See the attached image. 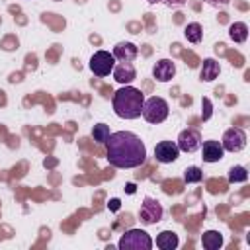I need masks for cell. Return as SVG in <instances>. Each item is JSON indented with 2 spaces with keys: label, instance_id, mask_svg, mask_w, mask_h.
<instances>
[{
  "label": "cell",
  "instance_id": "obj_1",
  "mask_svg": "<svg viewBox=\"0 0 250 250\" xmlns=\"http://www.w3.org/2000/svg\"><path fill=\"white\" fill-rule=\"evenodd\" d=\"M107 160L115 168H137L146 160V146L145 143L129 131L111 133L105 141Z\"/></svg>",
  "mask_w": 250,
  "mask_h": 250
},
{
  "label": "cell",
  "instance_id": "obj_2",
  "mask_svg": "<svg viewBox=\"0 0 250 250\" xmlns=\"http://www.w3.org/2000/svg\"><path fill=\"white\" fill-rule=\"evenodd\" d=\"M145 104V96L141 90L133 86H123L113 94V111L121 119H137L141 117Z\"/></svg>",
  "mask_w": 250,
  "mask_h": 250
},
{
  "label": "cell",
  "instance_id": "obj_3",
  "mask_svg": "<svg viewBox=\"0 0 250 250\" xmlns=\"http://www.w3.org/2000/svg\"><path fill=\"white\" fill-rule=\"evenodd\" d=\"M170 113V107L166 104V100L158 98V96H150L145 100L143 104V111L141 115L148 121V123H162Z\"/></svg>",
  "mask_w": 250,
  "mask_h": 250
},
{
  "label": "cell",
  "instance_id": "obj_4",
  "mask_svg": "<svg viewBox=\"0 0 250 250\" xmlns=\"http://www.w3.org/2000/svg\"><path fill=\"white\" fill-rule=\"evenodd\" d=\"M117 246L121 250H150L152 248V238L141 229H131L119 238Z\"/></svg>",
  "mask_w": 250,
  "mask_h": 250
},
{
  "label": "cell",
  "instance_id": "obj_5",
  "mask_svg": "<svg viewBox=\"0 0 250 250\" xmlns=\"http://www.w3.org/2000/svg\"><path fill=\"white\" fill-rule=\"evenodd\" d=\"M115 66V59L107 51H96L90 59V70L96 76H107Z\"/></svg>",
  "mask_w": 250,
  "mask_h": 250
},
{
  "label": "cell",
  "instance_id": "obj_6",
  "mask_svg": "<svg viewBox=\"0 0 250 250\" xmlns=\"http://www.w3.org/2000/svg\"><path fill=\"white\" fill-rule=\"evenodd\" d=\"M221 146L223 150H229V152H238L246 146V133L238 127H230L225 131L223 135V141H221Z\"/></svg>",
  "mask_w": 250,
  "mask_h": 250
},
{
  "label": "cell",
  "instance_id": "obj_7",
  "mask_svg": "<svg viewBox=\"0 0 250 250\" xmlns=\"http://www.w3.org/2000/svg\"><path fill=\"white\" fill-rule=\"evenodd\" d=\"M178 154H180V148H178V145H176L174 141H160V143L154 146V156H156V160L162 162V164L174 162V160L178 158Z\"/></svg>",
  "mask_w": 250,
  "mask_h": 250
},
{
  "label": "cell",
  "instance_id": "obj_8",
  "mask_svg": "<svg viewBox=\"0 0 250 250\" xmlns=\"http://www.w3.org/2000/svg\"><path fill=\"white\" fill-rule=\"evenodd\" d=\"M162 217V207L156 199H150L146 197L141 205V219L146 223V225H152V223H158Z\"/></svg>",
  "mask_w": 250,
  "mask_h": 250
},
{
  "label": "cell",
  "instance_id": "obj_9",
  "mask_svg": "<svg viewBox=\"0 0 250 250\" xmlns=\"http://www.w3.org/2000/svg\"><path fill=\"white\" fill-rule=\"evenodd\" d=\"M178 148L182 150V152H193V150H197L199 148V145H201V137H199V133L197 131H191V129H186V131H182L180 133V137H178Z\"/></svg>",
  "mask_w": 250,
  "mask_h": 250
},
{
  "label": "cell",
  "instance_id": "obj_10",
  "mask_svg": "<svg viewBox=\"0 0 250 250\" xmlns=\"http://www.w3.org/2000/svg\"><path fill=\"white\" fill-rule=\"evenodd\" d=\"M174 74H176V66L170 59H160L152 68V76L158 82H168V80L174 78Z\"/></svg>",
  "mask_w": 250,
  "mask_h": 250
},
{
  "label": "cell",
  "instance_id": "obj_11",
  "mask_svg": "<svg viewBox=\"0 0 250 250\" xmlns=\"http://www.w3.org/2000/svg\"><path fill=\"white\" fill-rule=\"evenodd\" d=\"M111 55H113V59H117L121 62H131L139 55V49H137V45H133L129 41H121V43H117L113 47V53Z\"/></svg>",
  "mask_w": 250,
  "mask_h": 250
},
{
  "label": "cell",
  "instance_id": "obj_12",
  "mask_svg": "<svg viewBox=\"0 0 250 250\" xmlns=\"http://www.w3.org/2000/svg\"><path fill=\"white\" fill-rule=\"evenodd\" d=\"M199 146H201V158L205 162H219L223 158V154H225V150H223L219 141H205Z\"/></svg>",
  "mask_w": 250,
  "mask_h": 250
},
{
  "label": "cell",
  "instance_id": "obj_13",
  "mask_svg": "<svg viewBox=\"0 0 250 250\" xmlns=\"http://www.w3.org/2000/svg\"><path fill=\"white\" fill-rule=\"evenodd\" d=\"M113 78L119 82V84H129L131 80H135L137 72H135V66L131 62H121L117 66H113Z\"/></svg>",
  "mask_w": 250,
  "mask_h": 250
},
{
  "label": "cell",
  "instance_id": "obj_14",
  "mask_svg": "<svg viewBox=\"0 0 250 250\" xmlns=\"http://www.w3.org/2000/svg\"><path fill=\"white\" fill-rule=\"evenodd\" d=\"M221 68H219V62L215 59H205L203 64H201V70H199V78L205 80V82H211L219 76Z\"/></svg>",
  "mask_w": 250,
  "mask_h": 250
},
{
  "label": "cell",
  "instance_id": "obj_15",
  "mask_svg": "<svg viewBox=\"0 0 250 250\" xmlns=\"http://www.w3.org/2000/svg\"><path fill=\"white\" fill-rule=\"evenodd\" d=\"M156 246L162 250H174L178 246V234L174 230H162L156 236Z\"/></svg>",
  "mask_w": 250,
  "mask_h": 250
},
{
  "label": "cell",
  "instance_id": "obj_16",
  "mask_svg": "<svg viewBox=\"0 0 250 250\" xmlns=\"http://www.w3.org/2000/svg\"><path fill=\"white\" fill-rule=\"evenodd\" d=\"M201 244H203V248H207V250H219V248L223 246V234L217 232V230H207V232H203V236H201Z\"/></svg>",
  "mask_w": 250,
  "mask_h": 250
},
{
  "label": "cell",
  "instance_id": "obj_17",
  "mask_svg": "<svg viewBox=\"0 0 250 250\" xmlns=\"http://www.w3.org/2000/svg\"><path fill=\"white\" fill-rule=\"evenodd\" d=\"M229 35H230L232 41H236V43H244L246 37H248V25L242 23V21H236V23H232V25L229 27Z\"/></svg>",
  "mask_w": 250,
  "mask_h": 250
},
{
  "label": "cell",
  "instance_id": "obj_18",
  "mask_svg": "<svg viewBox=\"0 0 250 250\" xmlns=\"http://www.w3.org/2000/svg\"><path fill=\"white\" fill-rule=\"evenodd\" d=\"M184 35H186V39L189 41V43H199L201 41V37H203V29H201V25L199 23H188L186 25V29H184Z\"/></svg>",
  "mask_w": 250,
  "mask_h": 250
},
{
  "label": "cell",
  "instance_id": "obj_19",
  "mask_svg": "<svg viewBox=\"0 0 250 250\" xmlns=\"http://www.w3.org/2000/svg\"><path fill=\"white\" fill-rule=\"evenodd\" d=\"M109 127L105 125V123H98V125H94L92 127V137H94V141H98V143H105L107 139H109Z\"/></svg>",
  "mask_w": 250,
  "mask_h": 250
},
{
  "label": "cell",
  "instance_id": "obj_20",
  "mask_svg": "<svg viewBox=\"0 0 250 250\" xmlns=\"http://www.w3.org/2000/svg\"><path fill=\"white\" fill-rule=\"evenodd\" d=\"M248 180V172L244 166H232L229 170V182L230 184H238V182H246Z\"/></svg>",
  "mask_w": 250,
  "mask_h": 250
},
{
  "label": "cell",
  "instance_id": "obj_21",
  "mask_svg": "<svg viewBox=\"0 0 250 250\" xmlns=\"http://www.w3.org/2000/svg\"><path fill=\"white\" fill-rule=\"evenodd\" d=\"M201 178H203V172H201L197 166H189V168H186V172H184V182H186V184L201 182Z\"/></svg>",
  "mask_w": 250,
  "mask_h": 250
},
{
  "label": "cell",
  "instance_id": "obj_22",
  "mask_svg": "<svg viewBox=\"0 0 250 250\" xmlns=\"http://www.w3.org/2000/svg\"><path fill=\"white\" fill-rule=\"evenodd\" d=\"M109 209H111V211H117V209H119V199H111V201H109Z\"/></svg>",
  "mask_w": 250,
  "mask_h": 250
},
{
  "label": "cell",
  "instance_id": "obj_23",
  "mask_svg": "<svg viewBox=\"0 0 250 250\" xmlns=\"http://www.w3.org/2000/svg\"><path fill=\"white\" fill-rule=\"evenodd\" d=\"M127 191H129V193H133V191H135V186H133V184H129V186H127Z\"/></svg>",
  "mask_w": 250,
  "mask_h": 250
}]
</instances>
